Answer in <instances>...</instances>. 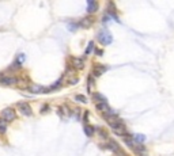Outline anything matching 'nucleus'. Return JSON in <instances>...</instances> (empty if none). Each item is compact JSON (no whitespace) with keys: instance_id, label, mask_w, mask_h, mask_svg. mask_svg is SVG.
I'll return each mask as SVG.
<instances>
[{"instance_id":"f257e3e1","label":"nucleus","mask_w":174,"mask_h":156,"mask_svg":"<svg viewBox=\"0 0 174 156\" xmlns=\"http://www.w3.org/2000/svg\"><path fill=\"white\" fill-rule=\"evenodd\" d=\"M97 38H98L100 43H102V45H110V43L113 42V37H112V34H110L107 30L100 31L98 36H97Z\"/></svg>"},{"instance_id":"f03ea898","label":"nucleus","mask_w":174,"mask_h":156,"mask_svg":"<svg viewBox=\"0 0 174 156\" xmlns=\"http://www.w3.org/2000/svg\"><path fill=\"white\" fill-rule=\"evenodd\" d=\"M0 117H1V120L6 121V122H11V121H14L15 118H16V114H15V110L14 109H4L1 113H0Z\"/></svg>"},{"instance_id":"7ed1b4c3","label":"nucleus","mask_w":174,"mask_h":156,"mask_svg":"<svg viewBox=\"0 0 174 156\" xmlns=\"http://www.w3.org/2000/svg\"><path fill=\"white\" fill-rule=\"evenodd\" d=\"M18 107H19V111L22 113V115H26V117H30L33 114V110L32 107H30V105L26 102H21L18 103Z\"/></svg>"},{"instance_id":"20e7f679","label":"nucleus","mask_w":174,"mask_h":156,"mask_svg":"<svg viewBox=\"0 0 174 156\" xmlns=\"http://www.w3.org/2000/svg\"><path fill=\"white\" fill-rule=\"evenodd\" d=\"M0 83L6 85H11V84H16L18 83V79L14 78V76H3L0 78Z\"/></svg>"},{"instance_id":"39448f33","label":"nucleus","mask_w":174,"mask_h":156,"mask_svg":"<svg viewBox=\"0 0 174 156\" xmlns=\"http://www.w3.org/2000/svg\"><path fill=\"white\" fill-rule=\"evenodd\" d=\"M107 148L112 149L113 152L118 153V155H121V152H122V151H121V148H120V145H118L116 141H113V140H109V141H107Z\"/></svg>"},{"instance_id":"423d86ee","label":"nucleus","mask_w":174,"mask_h":156,"mask_svg":"<svg viewBox=\"0 0 174 156\" xmlns=\"http://www.w3.org/2000/svg\"><path fill=\"white\" fill-rule=\"evenodd\" d=\"M97 10H98V3L94 1V0H89L87 1V12L89 14H94Z\"/></svg>"},{"instance_id":"0eeeda50","label":"nucleus","mask_w":174,"mask_h":156,"mask_svg":"<svg viewBox=\"0 0 174 156\" xmlns=\"http://www.w3.org/2000/svg\"><path fill=\"white\" fill-rule=\"evenodd\" d=\"M106 71H107V67H105V65H95L92 75H94L95 78H98V76H101L103 72H106Z\"/></svg>"},{"instance_id":"6e6552de","label":"nucleus","mask_w":174,"mask_h":156,"mask_svg":"<svg viewBox=\"0 0 174 156\" xmlns=\"http://www.w3.org/2000/svg\"><path fill=\"white\" fill-rule=\"evenodd\" d=\"M71 61H72V67L74 68H78V69H83V68H84V61H83L82 58L74 57Z\"/></svg>"},{"instance_id":"1a4fd4ad","label":"nucleus","mask_w":174,"mask_h":156,"mask_svg":"<svg viewBox=\"0 0 174 156\" xmlns=\"http://www.w3.org/2000/svg\"><path fill=\"white\" fill-rule=\"evenodd\" d=\"M132 141L139 144V145H142L143 142L146 141V136L144 135H133L132 136Z\"/></svg>"},{"instance_id":"9d476101","label":"nucleus","mask_w":174,"mask_h":156,"mask_svg":"<svg viewBox=\"0 0 174 156\" xmlns=\"http://www.w3.org/2000/svg\"><path fill=\"white\" fill-rule=\"evenodd\" d=\"M97 110L101 111L102 114L107 113V111L110 110V107L107 106V103L106 102H102V103H97Z\"/></svg>"},{"instance_id":"9b49d317","label":"nucleus","mask_w":174,"mask_h":156,"mask_svg":"<svg viewBox=\"0 0 174 156\" xmlns=\"http://www.w3.org/2000/svg\"><path fill=\"white\" fill-rule=\"evenodd\" d=\"M94 133H95V128L91 126V125H86L84 126V135L87 136V137H91V136H94Z\"/></svg>"},{"instance_id":"f8f14e48","label":"nucleus","mask_w":174,"mask_h":156,"mask_svg":"<svg viewBox=\"0 0 174 156\" xmlns=\"http://www.w3.org/2000/svg\"><path fill=\"white\" fill-rule=\"evenodd\" d=\"M23 61H25V54L21 53V54L18 56V58L15 60V63H14V68H21V67H22V64H23Z\"/></svg>"},{"instance_id":"ddd939ff","label":"nucleus","mask_w":174,"mask_h":156,"mask_svg":"<svg viewBox=\"0 0 174 156\" xmlns=\"http://www.w3.org/2000/svg\"><path fill=\"white\" fill-rule=\"evenodd\" d=\"M92 25V18H83L79 23V26H82V27H90Z\"/></svg>"},{"instance_id":"4468645a","label":"nucleus","mask_w":174,"mask_h":156,"mask_svg":"<svg viewBox=\"0 0 174 156\" xmlns=\"http://www.w3.org/2000/svg\"><path fill=\"white\" fill-rule=\"evenodd\" d=\"M92 98H94L95 100H100V103L106 102V98H105L102 94H98V92H94V94H92Z\"/></svg>"},{"instance_id":"2eb2a0df","label":"nucleus","mask_w":174,"mask_h":156,"mask_svg":"<svg viewBox=\"0 0 174 156\" xmlns=\"http://www.w3.org/2000/svg\"><path fill=\"white\" fill-rule=\"evenodd\" d=\"M6 130H7V124H6V121L0 120V133L3 135V133H6Z\"/></svg>"},{"instance_id":"dca6fc26","label":"nucleus","mask_w":174,"mask_h":156,"mask_svg":"<svg viewBox=\"0 0 174 156\" xmlns=\"http://www.w3.org/2000/svg\"><path fill=\"white\" fill-rule=\"evenodd\" d=\"M92 48H94V42H89V46H87V48H86V50H84V56L90 54V52L92 50Z\"/></svg>"},{"instance_id":"f3484780","label":"nucleus","mask_w":174,"mask_h":156,"mask_svg":"<svg viewBox=\"0 0 174 156\" xmlns=\"http://www.w3.org/2000/svg\"><path fill=\"white\" fill-rule=\"evenodd\" d=\"M75 100H78V102H80V103H87V99H86L83 95H76L75 96Z\"/></svg>"},{"instance_id":"a211bd4d","label":"nucleus","mask_w":174,"mask_h":156,"mask_svg":"<svg viewBox=\"0 0 174 156\" xmlns=\"http://www.w3.org/2000/svg\"><path fill=\"white\" fill-rule=\"evenodd\" d=\"M49 110V106L48 105H44L42 107H41V114H44V113H46V111Z\"/></svg>"},{"instance_id":"6ab92c4d","label":"nucleus","mask_w":174,"mask_h":156,"mask_svg":"<svg viewBox=\"0 0 174 156\" xmlns=\"http://www.w3.org/2000/svg\"><path fill=\"white\" fill-rule=\"evenodd\" d=\"M97 130H98V132H100V133H101V136H102V137H105V138H106L107 137V135H106V133H105V132H103V129H97Z\"/></svg>"},{"instance_id":"aec40b11","label":"nucleus","mask_w":174,"mask_h":156,"mask_svg":"<svg viewBox=\"0 0 174 156\" xmlns=\"http://www.w3.org/2000/svg\"><path fill=\"white\" fill-rule=\"evenodd\" d=\"M95 53H97V56H102L103 50L102 49H95Z\"/></svg>"},{"instance_id":"412c9836","label":"nucleus","mask_w":174,"mask_h":156,"mask_svg":"<svg viewBox=\"0 0 174 156\" xmlns=\"http://www.w3.org/2000/svg\"><path fill=\"white\" fill-rule=\"evenodd\" d=\"M87 118H89V111H86V113L83 114V120L87 121Z\"/></svg>"},{"instance_id":"4be33fe9","label":"nucleus","mask_w":174,"mask_h":156,"mask_svg":"<svg viewBox=\"0 0 174 156\" xmlns=\"http://www.w3.org/2000/svg\"><path fill=\"white\" fill-rule=\"evenodd\" d=\"M69 28H71V30H75V28H78V25H71V23H69Z\"/></svg>"}]
</instances>
